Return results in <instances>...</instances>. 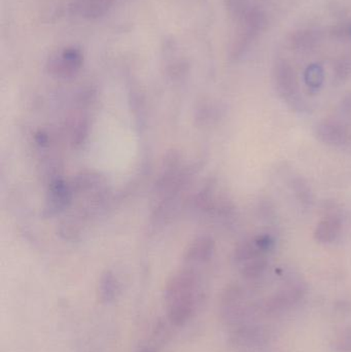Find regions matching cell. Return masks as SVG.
<instances>
[{"mask_svg": "<svg viewBox=\"0 0 351 352\" xmlns=\"http://www.w3.org/2000/svg\"><path fill=\"white\" fill-rule=\"evenodd\" d=\"M351 74V61L346 58H342L336 63L334 67V76L337 82H344L348 80Z\"/></svg>", "mask_w": 351, "mask_h": 352, "instance_id": "ac0fdd59", "label": "cell"}, {"mask_svg": "<svg viewBox=\"0 0 351 352\" xmlns=\"http://www.w3.org/2000/svg\"><path fill=\"white\" fill-rule=\"evenodd\" d=\"M307 287L303 281L293 279L282 289L270 295L262 305L264 316L280 318L292 311L304 299Z\"/></svg>", "mask_w": 351, "mask_h": 352, "instance_id": "277c9868", "label": "cell"}, {"mask_svg": "<svg viewBox=\"0 0 351 352\" xmlns=\"http://www.w3.org/2000/svg\"><path fill=\"white\" fill-rule=\"evenodd\" d=\"M82 51L78 47H67L52 54L47 61V68L52 74L60 78L74 76L82 65Z\"/></svg>", "mask_w": 351, "mask_h": 352, "instance_id": "52a82bcc", "label": "cell"}, {"mask_svg": "<svg viewBox=\"0 0 351 352\" xmlns=\"http://www.w3.org/2000/svg\"><path fill=\"white\" fill-rule=\"evenodd\" d=\"M335 349L337 352H351V327H346L338 333Z\"/></svg>", "mask_w": 351, "mask_h": 352, "instance_id": "e0dca14e", "label": "cell"}, {"mask_svg": "<svg viewBox=\"0 0 351 352\" xmlns=\"http://www.w3.org/2000/svg\"><path fill=\"white\" fill-rule=\"evenodd\" d=\"M339 109L342 115L351 116V91L342 98Z\"/></svg>", "mask_w": 351, "mask_h": 352, "instance_id": "44dd1931", "label": "cell"}, {"mask_svg": "<svg viewBox=\"0 0 351 352\" xmlns=\"http://www.w3.org/2000/svg\"><path fill=\"white\" fill-rule=\"evenodd\" d=\"M268 263L267 258L265 256H259V258H253V260L249 261L240 266V273L243 278L249 281L258 280L261 278L266 271H267Z\"/></svg>", "mask_w": 351, "mask_h": 352, "instance_id": "8fae6325", "label": "cell"}, {"mask_svg": "<svg viewBox=\"0 0 351 352\" xmlns=\"http://www.w3.org/2000/svg\"><path fill=\"white\" fill-rule=\"evenodd\" d=\"M273 80L278 95L296 111L305 109L304 102L299 93V84L296 72L288 62L280 60L274 65Z\"/></svg>", "mask_w": 351, "mask_h": 352, "instance_id": "8992f818", "label": "cell"}, {"mask_svg": "<svg viewBox=\"0 0 351 352\" xmlns=\"http://www.w3.org/2000/svg\"><path fill=\"white\" fill-rule=\"evenodd\" d=\"M203 292L193 273L185 272L171 279L165 291L167 320L172 326L183 327L199 311Z\"/></svg>", "mask_w": 351, "mask_h": 352, "instance_id": "6da1fadb", "label": "cell"}, {"mask_svg": "<svg viewBox=\"0 0 351 352\" xmlns=\"http://www.w3.org/2000/svg\"><path fill=\"white\" fill-rule=\"evenodd\" d=\"M115 0H78V12L84 18L94 20L104 16Z\"/></svg>", "mask_w": 351, "mask_h": 352, "instance_id": "30bf717a", "label": "cell"}, {"mask_svg": "<svg viewBox=\"0 0 351 352\" xmlns=\"http://www.w3.org/2000/svg\"><path fill=\"white\" fill-rule=\"evenodd\" d=\"M332 34L337 38H351V24L338 25L332 30Z\"/></svg>", "mask_w": 351, "mask_h": 352, "instance_id": "ffe728a7", "label": "cell"}, {"mask_svg": "<svg viewBox=\"0 0 351 352\" xmlns=\"http://www.w3.org/2000/svg\"><path fill=\"white\" fill-rule=\"evenodd\" d=\"M324 80H325V74L321 65L313 64L307 67L305 72V82L309 88L317 90L324 84Z\"/></svg>", "mask_w": 351, "mask_h": 352, "instance_id": "9a60e30c", "label": "cell"}, {"mask_svg": "<svg viewBox=\"0 0 351 352\" xmlns=\"http://www.w3.org/2000/svg\"><path fill=\"white\" fill-rule=\"evenodd\" d=\"M253 241L263 254L271 252L275 246V240L268 234H262V235L257 236Z\"/></svg>", "mask_w": 351, "mask_h": 352, "instance_id": "d6986e66", "label": "cell"}, {"mask_svg": "<svg viewBox=\"0 0 351 352\" xmlns=\"http://www.w3.org/2000/svg\"><path fill=\"white\" fill-rule=\"evenodd\" d=\"M321 39V35L317 31L315 30H300L295 32L291 37L290 43L292 47L295 50H305L315 47Z\"/></svg>", "mask_w": 351, "mask_h": 352, "instance_id": "7c38bea8", "label": "cell"}, {"mask_svg": "<svg viewBox=\"0 0 351 352\" xmlns=\"http://www.w3.org/2000/svg\"><path fill=\"white\" fill-rule=\"evenodd\" d=\"M117 281L115 280L113 277L106 275L104 278L101 281L100 285V299L103 303H111L115 301V298L117 296Z\"/></svg>", "mask_w": 351, "mask_h": 352, "instance_id": "2e32d148", "label": "cell"}, {"mask_svg": "<svg viewBox=\"0 0 351 352\" xmlns=\"http://www.w3.org/2000/svg\"><path fill=\"white\" fill-rule=\"evenodd\" d=\"M136 352H160L159 351L158 347L155 346L152 344H144L141 345Z\"/></svg>", "mask_w": 351, "mask_h": 352, "instance_id": "7402d4cb", "label": "cell"}, {"mask_svg": "<svg viewBox=\"0 0 351 352\" xmlns=\"http://www.w3.org/2000/svg\"><path fill=\"white\" fill-rule=\"evenodd\" d=\"M218 314L229 330L247 322H258L263 310L262 305L253 301L242 287L234 285L227 287L223 293Z\"/></svg>", "mask_w": 351, "mask_h": 352, "instance_id": "7a4b0ae2", "label": "cell"}, {"mask_svg": "<svg viewBox=\"0 0 351 352\" xmlns=\"http://www.w3.org/2000/svg\"><path fill=\"white\" fill-rule=\"evenodd\" d=\"M264 349H251V351H240L239 352H268L266 351H264Z\"/></svg>", "mask_w": 351, "mask_h": 352, "instance_id": "603a6c76", "label": "cell"}, {"mask_svg": "<svg viewBox=\"0 0 351 352\" xmlns=\"http://www.w3.org/2000/svg\"><path fill=\"white\" fill-rule=\"evenodd\" d=\"M341 229V221L337 217H328L317 223L315 230V239L319 243H332L339 237Z\"/></svg>", "mask_w": 351, "mask_h": 352, "instance_id": "9c48e42d", "label": "cell"}, {"mask_svg": "<svg viewBox=\"0 0 351 352\" xmlns=\"http://www.w3.org/2000/svg\"><path fill=\"white\" fill-rule=\"evenodd\" d=\"M315 135L321 144L333 148L346 146L351 140L348 128L335 120H324L317 123L315 127Z\"/></svg>", "mask_w": 351, "mask_h": 352, "instance_id": "ba28073f", "label": "cell"}, {"mask_svg": "<svg viewBox=\"0 0 351 352\" xmlns=\"http://www.w3.org/2000/svg\"><path fill=\"white\" fill-rule=\"evenodd\" d=\"M292 190L299 202L305 207H310L313 203V190L308 182L302 177H294L292 179Z\"/></svg>", "mask_w": 351, "mask_h": 352, "instance_id": "4fadbf2b", "label": "cell"}, {"mask_svg": "<svg viewBox=\"0 0 351 352\" xmlns=\"http://www.w3.org/2000/svg\"><path fill=\"white\" fill-rule=\"evenodd\" d=\"M228 331L231 346L240 351L266 349L271 342V331L259 322H247Z\"/></svg>", "mask_w": 351, "mask_h": 352, "instance_id": "5b68a950", "label": "cell"}, {"mask_svg": "<svg viewBox=\"0 0 351 352\" xmlns=\"http://www.w3.org/2000/svg\"><path fill=\"white\" fill-rule=\"evenodd\" d=\"M264 254L261 250L258 248L256 245L255 241L253 242H243L241 245L237 248L235 250V262L241 266L245 263L249 262V261L253 260V258H259V256H263Z\"/></svg>", "mask_w": 351, "mask_h": 352, "instance_id": "5bb4252c", "label": "cell"}, {"mask_svg": "<svg viewBox=\"0 0 351 352\" xmlns=\"http://www.w3.org/2000/svg\"><path fill=\"white\" fill-rule=\"evenodd\" d=\"M239 20L240 23L230 47V57L234 60L242 57L249 51L267 24L265 14L258 8H249Z\"/></svg>", "mask_w": 351, "mask_h": 352, "instance_id": "3957f363", "label": "cell"}]
</instances>
